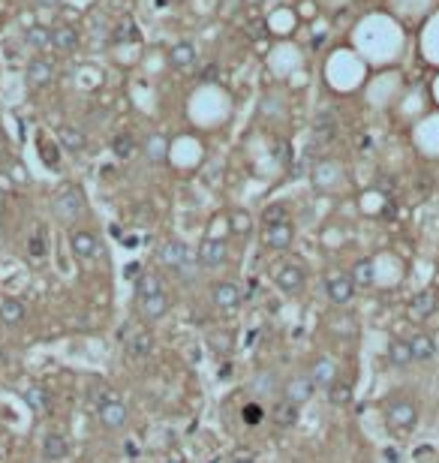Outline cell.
<instances>
[{
  "label": "cell",
  "instance_id": "6da1fadb",
  "mask_svg": "<svg viewBox=\"0 0 439 463\" xmlns=\"http://www.w3.org/2000/svg\"><path fill=\"white\" fill-rule=\"evenodd\" d=\"M85 193H81L78 187H67V190H60L58 196H54V202H51V211L54 217H58L60 223H67L72 226L76 220H81L85 217Z\"/></svg>",
  "mask_w": 439,
  "mask_h": 463
},
{
  "label": "cell",
  "instance_id": "7a4b0ae2",
  "mask_svg": "<svg viewBox=\"0 0 439 463\" xmlns=\"http://www.w3.org/2000/svg\"><path fill=\"white\" fill-rule=\"evenodd\" d=\"M386 421L395 430H413L418 424V406L409 397H395L386 410Z\"/></svg>",
  "mask_w": 439,
  "mask_h": 463
},
{
  "label": "cell",
  "instance_id": "3957f363",
  "mask_svg": "<svg viewBox=\"0 0 439 463\" xmlns=\"http://www.w3.org/2000/svg\"><path fill=\"white\" fill-rule=\"evenodd\" d=\"M274 283H277V289L286 295H301L307 286V274L301 265H295V262H283V265L274 271Z\"/></svg>",
  "mask_w": 439,
  "mask_h": 463
},
{
  "label": "cell",
  "instance_id": "277c9868",
  "mask_svg": "<svg viewBox=\"0 0 439 463\" xmlns=\"http://www.w3.org/2000/svg\"><path fill=\"white\" fill-rule=\"evenodd\" d=\"M325 292H328V298H331V304L343 307V304L352 301L355 283H352V277L346 274V271H331V274H328V280H325Z\"/></svg>",
  "mask_w": 439,
  "mask_h": 463
},
{
  "label": "cell",
  "instance_id": "5b68a950",
  "mask_svg": "<svg viewBox=\"0 0 439 463\" xmlns=\"http://www.w3.org/2000/svg\"><path fill=\"white\" fill-rule=\"evenodd\" d=\"M193 259H196V253L190 250V244H184V241H169V244H163V250H160V262L172 271L187 268Z\"/></svg>",
  "mask_w": 439,
  "mask_h": 463
},
{
  "label": "cell",
  "instance_id": "8992f818",
  "mask_svg": "<svg viewBox=\"0 0 439 463\" xmlns=\"http://www.w3.org/2000/svg\"><path fill=\"white\" fill-rule=\"evenodd\" d=\"M97 419L108 430H121V428H126V421H130V410H126L124 401H108L103 406H97Z\"/></svg>",
  "mask_w": 439,
  "mask_h": 463
},
{
  "label": "cell",
  "instance_id": "52a82bcc",
  "mask_svg": "<svg viewBox=\"0 0 439 463\" xmlns=\"http://www.w3.org/2000/svg\"><path fill=\"white\" fill-rule=\"evenodd\" d=\"M211 304L217 307V310H223V313H235L238 307H241V289H238L235 283H229V280H223V283H214Z\"/></svg>",
  "mask_w": 439,
  "mask_h": 463
},
{
  "label": "cell",
  "instance_id": "ba28073f",
  "mask_svg": "<svg viewBox=\"0 0 439 463\" xmlns=\"http://www.w3.org/2000/svg\"><path fill=\"white\" fill-rule=\"evenodd\" d=\"M226 259H229V247H226V241H220V238L202 241V247L196 253V262L202 268H220V265H226Z\"/></svg>",
  "mask_w": 439,
  "mask_h": 463
},
{
  "label": "cell",
  "instance_id": "9c48e42d",
  "mask_svg": "<svg viewBox=\"0 0 439 463\" xmlns=\"http://www.w3.org/2000/svg\"><path fill=\"white\" fill-rule=\"evenodd\" d=\"M280 397H286L289 403H295L298 410L304 406L310 397H313V382H310V376H292L283 382V394Z\"/></svg>",
  "mask_w": 439,
  "mask_h": 463
},
{
  "label": "cell",
  "instance_id": "30bf717a",
  "mask_svg": "<svg viewBox=\"0 0 439 463\" xmlns=\"http://www.w3.org/2000/svg\"><path fill=\"white\" fill-rule=\"evenodd\" d=\"M69 250H72V256H78V259H94L99 250V241H97V235L88 229H72L69 232Z\"/></svg>",
  "mask_w": 439,
  "mask_h": 463
},
{
  "label": "cell",
  "instance_id": "8fae6325",
  "mask_svg": "<svg viewBox=\"0 0 439 463\" xmlns=\"http://www.w3.org/2000/svg\"><path fill=\"white\" fill-rule=\"evenodd\" d=\"M310 382H313V388H328V385H334L337 379H340V370H337V364L331 358H316L313 361V367H310Z\"/></svg>",
  "mask_w": 439,
  "mask_h": 463
},
{
  "label": "cell",
  "instance_id": "7c38bea8",
  "mask_svg": "<svg viewBox=\"0 0 439 463\" xmlns=\"http://www.w3.org/2000/svg\"><path fill=\"white\" fill-rule=\"evenodd\" d=\"M340 180H343V171L331 160H322L313 169V187L316 190H337V187H340Z\"/></svg>",
  "mask_w": 439,
  "mask_h": 463
},
{
  "label": "cell",
  "instance_id": "4fadbf2b",
  "mask_svg": "<svg viewBox=\"0 0 439 463\" xmlns=\"http://www.w3.org/2000/svg\"><path fill=\"white\" fill-rule=\"evenodd\" d=\"M292 238H295V226H292V223L265 226V232H262L265 247H271V250H286V247H292Z\"/></svg>",
  "mask_w": 439,
  "mask_h": 463
},
{
  "label": "cell",
  "instance_id": "5bb4252c",
  "mask_svg": "<svg viewBox=\"0 0 439 463\" xmlns=\"http://www.w3.org/2000/svg\"><path fill=\"white\" fill-rule=\"evenodd\" d=\"M69 457V439L63 433H45L42 437V460L45 463H58Z\"/></svg>",
  "mask_w": 439,
  "mask_h": 463
},
{
  "label": "cell",
  "instance_id": "9a60e30c",
  "mask_svg": "<svg viewBox=\"0 0 439 463\" xmlns=\"http://www.w3.org/2000/svg\"><path fill=\"white\" fill-rule=\"evenodd\" d=\"M169 307H172L169 295L166 292H157V295L142 298V301H139V313H142L144 322H157V319H163V316L169 313Z\"/></svg>",
  "mask_w": 439,
  "mask_h": 463
},
{
  "label": "cell",
  "instance_id": "2e32d148",
  "mask_svg": "<svg viewBox=\"0 0 439 463\" xmlns=\"http://www.w3.org/2000/svg\"><path fill=\"white\" fill-rule=\"evenodd\" d=\"M433 313H436V295L431 289H422L418 295H413V301H409V316H413L415 322L431 319Z\"/></svg>",
  "mask_w": 439,
  "mask_h": 463
},
{
  "label": "cell",
  "instance_id": "e0dca14e",
  "mask_svg": "<svg viewBox=\"0 0 439 463\" xmlns=\"http://www.w3.org/2000/svg\"><path fill=\"white\" fill-rule=\"evenodd\" d=\"M271 421L277 424V428H283V430L295 428V424H298V406L289 403L286 397H277L274 406H271Z\"/></svg>",
  "mask_w": 439,
  "mask_h": 463
},
{
  "label": "cell",
  "instance_id": "ac0fdd59",
  "mask_svg": "<svg viewBox=\"0 0 439 463\" xmlns=\"http://www.w3.org/2000/svg\"><path fill=\"white\" fill-rule=\"evenodd\" d=\"M27 85H33V87H45V85H51V78H54V63L51 60H45V58H36L27 63Z\"/></svg>",
  "mask_w": 439,
  "mask_h": 463
},
{
  "label": "cell",
  "instance_id": "d6986e66",
  "mask_svg": "<svg viewBox=\"0 0 439 463\" xmlns=\"http://www.w3.org/2000/svg\"><path fill=\"white\" fill-rule=\"evenodd\" d=\"M24 316H27V310H24V304L18 301V298H9V295L0 298V325L15 328V325L24 322Z\"/></svg>",
  "mask_w": 439,
  "mask_h": 463
},
{
  "label": "cell",
  "instance_id": "ffe728a7",
  "mask_svg": "<svg viewBox=\"0 0 439 463\" xmlns=\"http://www.w3.org/2000/svg\"><path fill=\"white\" fill-rule=\"evenodd\" d=\"M126 352H130L133 358H148L154 352V337L148 331H126Z\"/></svg>",
  "mask_w": 439,
  "mask_h": 463
},
{
  "label": "cell",
  "instance_id": "44dd1931",
  "mask_svg": "<svg viewBox=\"0 0 439 463\" xmlns=\"http://www.w3.org/2000/svg\"><path fill=\"white\" fill-rule=\"evenodd\" d=\"M409 346H413V361H418V364H427V361H433V355H436V340L431 334H415V337L409 340Z\"/></svg>",
  "mask_w": 439,
  "mask_h": 463
},
{
  "label": "cell",
  "instance_id": "7402d4cb",
  "mask_svg": "<svg viewBox=\"0 0 439 463\" xmlns=\"http://www.w3.org/2000/svg\"><path fill=\"white\" fill-rule=\"evenodd\" d=\"M58 142H60L69 153H81V151L88 148V135H85V130H78V126H60Z\"/></svg>",
  "mask_w": 439,
  "mask_h": 463
},
{
  "label": "cell",
  "instance_id": "603a6c76",
  "mask_svg": "<svg viewBox=\"0 0 439 463\" xmlns=\"http://www.w3.org/2000/svg\"><path fill=\"white\" fill-rule=\"evenodd\" d=\"M388 364H395V367H409V364H413V346H409V340L395 337L388 343Z\"/></svg>",
  "mask_w": 439,
  "mask_h": 463
},
{
  "label": "cell",
  "instance_id": "cb8c5ba5",
  "mask_svg": "<svg viewBox=\"0 0 439 463\" xmlns=\"http://www.w3.org/2000/svg\"><path fill=\"white\" fill-rule=\"evenodd\" d=\"M325 392H328V403L331 406H349L352 397H355V388H352L349 379H337V382L328 385Z\"/></svg>",
  "mask_w": 439,
  "mask_h": 463
},
{
  "label": "cell",
  "instance_id": "d4e9b609",
  "mask_svg": "<svg viewBox=\"0 0 439 463\" xmlns=\"http://www.w3.org/2000/svg\"><path fill=\"white\" fill-rule=\"evenodd\" d=\"M349 277L355 286H373V280H376V265H373V259H358L352 265Z\"/></svg>",
  "mask_w": 439,
  "mask_h": 463
},
{
  "label": "cell",
  "instance_id": "484cf974",
  "mask_svg": "<svg viewBox=\"0 0 439 463\" xmlns=\"http://www.w3.org/2000/svg\"><path fill=\"white\" fill-rule=\"evenodd\" d=\"M51 45L54 49H60V51H76L78 49V33L72 31V27H54L51 31Z\"/></svg>",
  "mask_w": 439,
  "mask_h": 463
},
{
  "label": "cell",
  "instance_id": "4316f807",
  "mask_svg": "<svg viewBox=\"0 0 439 463\" xmlns=\"http://www.w3.org/2000/svg\"><path fill=\"white\" fill-rule=\"evenodd\" d=\"M24 401L27 406L36 412V415H45L51 410V401H49V394H45V388L40 385H31V388H24Z\"/></svg>",
  "mask_w": 439,
  "mask_h": 463
},
{
  "label": "cell",
  "instance_id": "83f0119b",
  "mask_svg": "<svg viewBox=\"0 0 439 463\" xmlns=\"http://www.w3.org/2000/svg\"><path fill=\"white\" fill-rule=\"evenodd\" d=\"M334 133H337V124H334V115L331 112H322L316 117V126H313V139L319 144H325V142H331L334 139Z\"/></svg>",
  "mask_w": 439,
  "mask_h": 463
},
{
  "label": "cell",
  "instance_id": "f1b7e54d",
  "mask_svg": "<svg viewBox=\"0 0 439 463\" xmlns=\"http://www.w3.org/2000/svg\"><path fill=\"white\" fill-rule=\"evenodd\" d=\"M169 60H172V67H190V63L196 60V49H193V42H178V45H172V51H169Z\"/></svg>",
  "mask_w": 439,
  "mask_h": 463
},
{
  "label": "cell",
  "instance_id": "f546056e",
  "mask_svg": "<svg viewBox=\"0 0 439 463\" xmlns=\"http://www.w3.org/2000/svg\"><path fill=\"white\" fill-rule=\"evenodd\" d=\"M157 292H163V280L157 274H142L135 280V301H142L148 295H157Z\"/></svg>",
  "mask_w": 439,
  "mask_h": 463
},
{
  "label": "cell",
  "instance_id": "4dcf8cb0",
  "mask_svg": "<svg viewBox=\"0 0 439 463\" xmlns=\"http://www.w3.org/2000/svg\"><path fill=\"white\" fill-rule=\"evenodd\" d=\"M27 256H31L33 262H42L45 256H49V244H45V229H36L31 238H27Z\"/></svg>",
  "mask_w": 439,
  "mask_h": 463
},
{
  "label": "cell",
  "instance_id": "1f68e13d",
  "mask_svg": "<svg viewBox=\"0 0 439 463\" xmlns=\"http://www.w3.org/2000/svg\"><path fill=\"white\" fill-rule=\"evenodd\" d=\"M24 42L31 45V49H45V45H51V31L42 24H33L24 31Z\"/></svg>",
  "mask_w": 439,
  "mask_h": 463
},
{
  "label": "cell",
  "instance_id": "d6a6232c",
  "mask_svg": "<svg viewBox=\"0 0 439 463\" xmlns=\"http://www.w3.org/2000/svg\"><path fill=\"white\" fill-rule=\"evenodd\" d=\"M253 394H283V385L277 382L274 373H259V379L253 382Z\"/></svg>",
  "mask_w": 439,
  "mask_h": 463
},
{
  "label": "cell",
  "instance_id": "836d02e7",
  "mask_svg": "<svg viewBox=\"0 0 439 463\" xmlns=\"http://www.w3.org/2000/svg\"><path fill=\"white\" fill-rule=\"evenodd\" d=\"M262 223L265 226H280V223H289V205H268L265 208V214H262Z\"/></svg>",
  "mask_w": 439,
  "mask_h": 463
},
{
  "label": "cell",
  "instance_id": "e575fe53",
  "mask_svg": "<svg viewBox=\"0 0 439 463\" xmlns=\"http://www.w3.org/2000/svg\"><path fill=\"white\" fill-rule=\"evenodd\" d=\"M112 151H115V157L117 160H130L133 157V151H135V139L130 133H121V135H115V142H112Z\"/></svg>",
  "mask_w": 439,
  "mask_h": 463
},
{
  "label": "cell",
  "instance_id": "d590c367",
  "mask_svg": "<svg viewBox=\"0 0 439 463\" xmlns=\"http://www.w3.org/2000/svg\"><path fill=\"white\" fill-rule=\"evenodd\" d=\"M229 229H232L235 235H250L253 232V220L247 211H232L229 214Z\"/></svg>",
  "mask_w": 439,
  "mask_h": 463
},
{
  "label": "cell",
  "instance_id": "8d00e7d4",
  "mask_svg": "<svg viewBox=\"0 0 439 463\" xmlns=\"http://www.w3.org/2000/svg\"><path fill=\"white\" fill-rule=\"evenodd\" d=\"M90 397H94L97 406H103V403H108V401H121L115 388L106 385V382H94V385H90Z\"/></svg>",
  "mask_w": 439,
  "mask_h": 463
},
{
  "label": "cell",
  "instance_id": "74e56055",
  "mask_svg": "<svg viewBox=\"0 0 439 463\" xmlns=\"http://www.w3.org/2000/svg\"><path fill=\"white\" fill-rule=\"evenodd\" d=\"M331 331L337 334V337H355V319L352 316H334Z\"/></svg>",
  "mask_w": 439,
  "mask_h": 463
},
{
  "label": "cell",
  "instance_id": "f35d334b",
  "mask_svg": "<svg viewBox=\"0 0 439 463\" xmlns=\"http://www.w3.org/2000/svg\"><path fill=\"white\" fill-rule=\"evenodd\" d=\"M241 419H244V424H250V428H256L262 419H265V412H262V406L259 403H247L244 406V412H241Z\"/></svg>",
  "mask_w": 439,
  "mask_h": 463
},
{
  "label": "cell",
  "instance_id": "ab89813d",
  "mask_svg": "<svg viewBox=\"0 0 439 463\" xmlns=\"http://www.w3.org/2000/svg\"><path fill=\"white\" fill-rule=\"evenodd\" d=\"M40 151H42V160H45V166H51V169H58V148H49V142H40Z\"/></svg>",
  "mask_w": 439,
  "mask_h": 463
},
{
  "label": "cell",
  "instance_id": "60d3db41",
  "mask_svg": "<svg viewBox=\"0 0 439 463\" xmlns=\"http://www.w3.org/2000/svg\"><path fill=\"white\" fill-rule=\"evenodd\" d=\"M163 153H166V142H163L160 135H154V139L148 142V157L151 160H163Z\"/></svg>",
  "mask_w": 439,
  "mask_h": 463
},
{
  "label": "cell",
  "instance_id": "b9f144b4",
  "mask_svg": "<svg viewBox=\"0 0 439 463\" xmlns=\"http://www.w3.org/2000/svg\"><path fill=\"white\" fill-rule=\"evenodd\" d=\"M274 157H277V162H283V166H286V162L292 160L289 144H286V142H274Z\"/></svg>",
  "mask_w": 439,
  "mask_h": 463
},
{
  "label": "cell",
  "instance_id": "7bdbcfd3",
  "mask_svg": "<svg viewBox=\"0 0 439 463\" xmlns=\"http://www.w3.org/2000/svg\"><path fill=\"white\" fill-rule=\"evenodd\" d=\"M135 36V27H133V22H121V27L115 31V40L121 42V40H133Z\"/></svg>",
  "mask_w": 439,
  "mask_h": 463
},
{
  "label": "cell",
  "instance_id": "ee69618b",
  "mask_svg": "<svg viewBox=\"0 0 439 463\" xmlns=\"http://www.w3.org/2000/svg\"><path fill=\"white\" fill-rule=\"evenodd\" d=\"M232 463H256V460H253V455H235Z\"/></svg>",
  "mask_w": 439,
  "mask_h": 463
},
{
  "label": "cell",
  "instance_id": "f6af8a7d",
  "mask_svg": "<svg viewBox=\"0 0 439 463\" xmlns=\"http://www.w3.org/2000/svg\"><path fill=\"white\" fill-rule=\"evenodd\" d=\"M205 78H217V67H208L205 69Z\"/></svg>",
  "mask_w": 439,
  "mask_h": 463
},
{
  "label": "cell",
  "instance_id": "bcb514c9",
  "mask_svg": "<svg viewBox=\"0 0 439 463\" xmlns=\"http://www.w3.org/2000/svg\"><path fill=\"white\" fill-rule=\"evenodd\" d=\"M42 6H54V3H60V0H40Z\"/></svg>",
  "mask_w": 439,
  "mask_h": 463
},
{
  "label": "cell",
  "instance_id": "7dc6e473",
  "mask_svg": "<svg viewBox=\"0 0 439 463\" xmlns=\"http://www.w3.org/2000/svg\"><path fill=\"white\" fill-rule=\"evenodd\" d=\"M163 463H184V460H181V457H166Z\"/></svg>",
  "mask_w": 439,
  "mask_h": 463
},
{
  "label": "cell",
  "instance_id": "c3c4849f",
  "mask_svg": "<svg viewBox=\"0 0 439 463\" xmlns=\"http://www.w3.org/2000/svg\"><path fill=\"white\" fill-rule=\"evenodd\" d=\"M42 463H45V460H42Z\"/></svg>",
  "mask_w": 439,
  "mask_h": 463
}]
</instances>
